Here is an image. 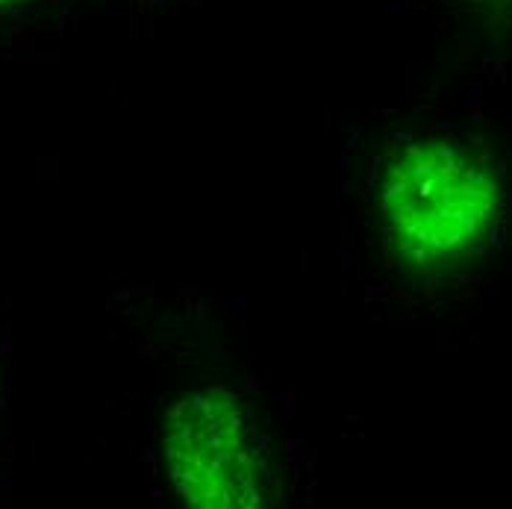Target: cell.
I'll use <instances>...</instances> for the list:
<instances>
[{
    "label": "cell",
    "instance_id": "obj_1",
    "mask_svg": "<svg viewBox=\"0 0 512 509\" xmlns=\"http://www.w3.org/2000/svg\"><path fill=\"white\" fill-rule=\"evenodd\" d=\"M501 206L495 174L460 145L418 142L386 168L380 209L386 233L418 265L471 254Z\"/></svg>",
    "mask_w": 512,
    "mask_h": 509
},
{
    "label": "cell",
    "instance_id": "obj_2",
    "mask_svg": "<svg viewBox=\"0 0 512 509\" xmlns=\"http://www.w3.org/2000/svg\"><path fill=\"white\" fill-rule=\"evenodd\" d=\"M165 459L174 489L195 507H256L265 498L254 427L227 392L192 395L171 412Z\"/></svg>",
    "mask_w": 512,
    "mask_h": 509
},
{
    "label": "cell",
    "instance_id": "obj_3",
    "mask_svg": "<svg viewBox=\"0 0 512 509\" xmlns=\"http://www.w3.org/2000/svg\"><path fill=\"white\" fill-rule=\"evenodd\" d=\"M12 3H18V0H0V9H3V6H12Z\"/></svg>",
    "mask_w": 512,
    "mask_h": 509
}]
</instances>
